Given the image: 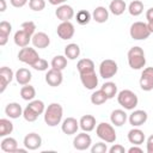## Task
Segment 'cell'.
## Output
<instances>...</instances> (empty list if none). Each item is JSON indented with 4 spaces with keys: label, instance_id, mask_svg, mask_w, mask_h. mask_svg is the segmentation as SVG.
Listing matches in <instances>:
<instances>
[{
    "label": "cell",
    "instance_id": "28",
    "mask_svg": "<svg viewBox=\"0 0 153 153\" xmlns=\"http://www.w3.org/2000/svg\"><path fill=\"white\" fill-rule=\"evenodd\" d=\"M80 55V47L76 43H69L65 47V56L68 60H75Z\"/></svg>",
    "mask_w": 153,
    "mask_h": 153
},
{
    "label": "cell",
    "instance_id": "7",
    "mask_svg": "<svg viewBox=\"0 0 153 153\" xmlns=\"http://www.w3.org/2000/svg\"><path fill=\"white\" fill-rule=\"evenodd\" d=\"M39 59V55L38 53L36 51L35 48H30L29 45L27 47H24L19 50L18 53V60L23 63H26L29 66H32L33 63H36Z\"/></svg>",
    "mask_w": 153,
    "mask_h": 153
},
{
    "label": "cell",
    "instance_id": "11",
    "mask_svg": "<svg viewBox=\"0 0 153 153\" xmlns=\"http://www.w3.org/2000/svg\"><path fill=\"white\" fill-rule=\"evenodd\" d=\"M63 81V75H62V71L55 69V68H50L47 74H45V82L51 86V87H57L62 84Z\"/></svg>",
    "mask_w": 153,
    "mask_h": 153
},
{
    "label": "cell",
    "instance_id": "24",
    "mask_svg": "<svg viewBox=\"0 0 153 153\" xmlns=\"http://www.w3.org/2000/svg\"><path fill=\"white\" fill-rule=\"evenodd\" d=\"M76 68L79 74H84V73H90V72H94V62L91 59H81L78 61L76 63Z\"/></svg>",
    "mask_w": 153,
    "mask_h": 153
},
{
    "label": "cell",
    "instance_id": "31",
    "mask_svg": "<svg viewBox=\"0 0 153 153\" xmlns=\"http://www.w3.org/2000/svg\"><path fill=\"white\" fill-rule=\"evenodd\" d=\"M106 100H108V97H106V94L104 93V91H103L102 88L94 91V92L91 94V103H92L93 105H102V104H104Z\"/></svg>",
    "mask_w": 153,
    "mask_h": 153
},
{
    "label": "cell",
    "instance_id": "13",
    "mask_svg": "<svg viewBox=\"0 0 153 153\" xmlns=\"http://www.w3.org/2000/svg\"><path fill=\"white\" fill-rule=\"evenodd\" d=\"M55 16L61 22H69L74 17V10L72 6H69L67 4H62L55 11Z\"/></svg>",
    "mask_w": 153,
    "mask_h": 153
},
{
    "label": "cell",
    "instance_id": "42",
    "mask_svg": "<svg viewBox=\"0 0 153 153\" xmlns=\"http://www.w3.org/2000/svg\"><path fill=\"white\" fill-rule=\"evenodd\" d=\"M108 151H109L108 149V146L104 142H97V143H94L91 147V152L92 153H105Z\"/></svg>",
    "mask_w": 153,
    "mask_h": 153
},
{
    "label": "cell",
    "instance_id": "10",
    "mask_svg": "<svg viewBox=\"0 0 153 153\" xmlns=\"http://www.w3.org/2000/svg\"><path fill=\"white\" fill-rule=\"evenodd\" d=\"M56 32L61 39H71L74 36L75 29H74V25L71 23V20L69 22H61L56 29Z\"/></svg>",
    "mask_w": 153,
    "mask_h": 153
},
{
    "label": "cell",
    "instance_id": "4",
    "mask_svg": "<svg viewBox=\"0 0 153 153\" xmlns=\"http://www.w3.org/2000/svg\"><path fill=\"white\" fill-rule=\"evenodd\" d=\"M96 133L97 136L99 139H102L103 141L108 142V143H112L116 141V131L115 128L112 127V124H109L106 122H102L97 126L96 128Z\"/></svg>",
    "mask_w": 153,
    "mask_h": 153
},
{
    "label": "cell",
    "instance_id": "23",
    "mask_svg": "<svg viewBox=\"0 0 153 153\" xmlns=\"http://www.w3.org/2000/svg\"><path fill=\"white\" fill-rule=\"evenodd\" d=\"M79 126L82 129V131H92L96 128V118L92 115H84L79 121Z\"/></svg>",
    "mask_w": 153,
    "mask_h": 153
},
{
    "label": "cell",
    "instance_id": "19",
    "mask_svg": "<svg viewBox=\"0 0 153 153\" xmlns=\"http://www.w3.org/2000/svg\"><path fill=\"white\" fill-rule=\"evenodd\" d=\"M146 136L143 134V131L139 128H133L128 131V141L131 143V145H142L143 141H145Z\"/></svg>",
    "mask_w": 153,
    "mask_h": 153
},
{
    "label": "cell",
    "instance_id": "30",
    "mask_svg": "<svg viewBox=\"0 0 153 153\" xmlns=\"http://www.w3.org/2000/svg\"><path fill=\"white\" fill-rule=\"evenodd\" d=\"M67 57L63 56V55H56L53 57L50 65H51V68H55V69H59V71H63L66 67H67Z\"/></svg>",
    "mask_w": 153,
    "mask_h": 153
},
{
    "label": "cell",
    "instance_id": "33",
    "mask_svg": "<svg viewBox=\"0 0 153 153\" xmlns=\"http://www.w3.org/2000/svg\"><path fill=\"white\" fill-rule=\"evenodd\" d=\"M36 96V90L33 86L31 85H23V87L20 88V97L24 100H32Z\"/></svg>",
    "mask_w": 153,
    "mask_h": 153
},
{
    "label": "cell",
    "instance_id": "22",
    "mask_svg": "<svg viewBox=\"0 0 153 153\" xmlns=\"http://www.w3.org/2000/svg\"><path fill=\"white\" fill-rule=\"evenodd\" d=\"M5 114L10 117V118H19L20 116H23V109L20 106V104L16 103V102H12V103H8L5 108Z\"/></svg>",
    "mask_w": 153,
    "mask_h": 153
},
{
    "label": "cell",
    "instance_id": "9",
    "mask_svg": "<svg viewBox=\"0 0 153 153\" xmlns=\"http://www.w3.org/2000/svg\"><path fill=\"white\" fill-rule=\"evenodd\" d=\"M91 143H92V139L88 134H86V131H82V133L78 134L73 140V146L78 151L88 149L91 147Z\"/></svg>",
    "mask_w": 153,
    "mask_h": 153
},
{
    "label": "cell",
    "instance_id": "5",
    "mask_svg": "<svg viewBox=\"0 0 153 153\" xmlns=\"http://www.w3.org/2000/svg\"><path fill=\"white\" fill-rule=\"evenodd\" d=\"M129 33H130V37L133 39H136V41H142V39H146L149 37L151 35V31L147 26V23H143V22H135L130 25V29H129Z\"/></svg>",
    "mask_w": 153,
    "mask_h": 153
},
{
    "label": "cell",
    "instance_id": "50",
    "mask_svg": "<svg viewBox=\"0 0 153 153\" xmlns=\"http://www.w3.org/2000/svg\"><path fill=\"white\" fill-rule=\"evenodd\" d=\"M0 12H5L6 11V1L5 0H0Z\"/></svg>",
    "mask_w": 153,
    "mask_h": 153
},
{
    "label": "cell",
    "instance_id": "15",
    "mask_svg": "<svg viewBox=\"0 0 153 153\" xmlns=\"http://www.w3.org/2000/svg\"><path fill=\"white\" fill-rule=\"evenodd\" d=\"M80 80H81L82 86L87 90H94L98 86V76H97L96 72L80 74Z\"/></svg>",
    "mask_w": 153,
    "mask_h": 153
},
{
    "label": "cell",
    "instance_id": "45",
    "mask_svg": "<svg viewBox=\"0 0 153 153\" xmlns=\"http://www.w3.org/2000/svg\"><path fill=\"white\" fill-rule=\"evenodd\" d=\"M11 5L16 8H20V7H24L27 2V0H10Z\"/></svg>",
    "mask_w": 153,
    "mask_h": 153
},
{
    "label": "cell",
    "instance_id": "14",
    "mask_svg": "<svg viewBox=\"0 0 153 153\" xmlns=\"http://www.w3.org/2000/svg\"><path fill=\"white\" fill-rule=\"evenodd\" d=\"M147 118H148V115L145 110H134L129 115L128 121L133 127H140L146 123Z\"/></svg>",
    "mask_w": 153,
    "mask_h": 153
},
{
    "label": "cell",
    "instance_id": "48",
    "mask_svg": "<svg viewBox=\"0 0 153 153\" xmlns=\"http://www.w3.org/2000/svg\"><path fill=\"white\" fill-rule=\"evenodd\" d=\"M67 0H48V2L50 4V5H54V6H60V5H62V4H65Z\"/></svg>",
    "mask_w": 153,
    "mask_h": 153
},
{
    "label": "cell",
    "instance_id": "34",
    "mask_svg": "<svg viewBox=\"0 0 153 153\" xmlns=\"http://www.w3.org/2000/svg\"><path fill=\"white\" fill-rule=\"evenodd\" d=\"M128 12L134 16V17H137L140 16L142 12H143V4L140 1V0H134L129 4L128 6Z\"/></svg>",
    "mask_w": 153,
    "mask_h": 153
},
{
    "label": "cell",
    "instance_id": "17",
    "mask_svg": "<svg viewBox=\"0 0 153 153\" xmlns=\"http://www.w3.org/2000/svg\"><path fill=\"white\" fill-rule=\"evenodd\" d=\"M31 42H32V44H33L35 48L44 49V48H48L49 47V44H50V37L45 32H36L32 36Z\"/></svg>",
    "mask_w": 153,
    "mask_h": 153
},
{
    "label": "cell",
    "instance_id": "44",
    "mask_svg": "<svg viewBox=\"0 0 153 153\" xmlns=\"http://www.w3.org/2000/svg\"><path fill=\"white\" fill-rule=\"evenodd\" d=\"M109 152L110 153H124L126 152V148L122 146V145H114L112 147L109 148Z\"/></svg>",
    "mask_w": 153,
    "mask_h": 153
},
{
    "label": "cell",
    "instance_id": "40",
    "mask_svg": "<svg viewBox=\"0 0 153 153\" xmlns=\"http://www.w3.org/2000/svg\"><path fill=\"white\" fill-rule=\"evenodd\" d=\"M20 29L22 30H24L25 32H27L30 36H33L36 32V25H35V23L33 22H31V20H29V22H24L23 24H22V26H20Z\"/></svg>",
    "mask_w": 153,
    "mask_h": 153
},
{
    "label": "cell",
    "instance_id": "3",
    "mask_svg": "<svg viewBox=\"0 0 153 153\" xmlns=\"http://www.w3.org/2000/svg\"><path fill=\"white\" fill-rule=\"evenodd\" d=\"M117 102L122 108H124V110H134L139 103V99L133 91L122 90L117 94Z\"/></svg>",
    "mask_w": 153,
    "mask_h": 153
},
{
    "label": "cell",
    "instance_id": "39",
    "mask_svg": "<svg viewBox=\"0 0 153 153\" xmlns=\"http://www.w3.org/2000/svg\"><path fill=\"white\" fill-rule=\"evenodd\" d=\"M29 7L32 11L39 12L45 7V0H29Z\"/></svg>",
    "mask_w": 153,
    "mask_h": 153
},
{
    "label": "cell",
    "instance_id": "16",
    "mask_svg": "<svg viewBox=\"0 0 153 153\" xmlns=\"http://www.w3.org/2000/svg\"><path fill=\"white\" fill-rule=\"evenodd\" d=\"M79 122L76 121V118L74 117H67L66 120H63L62 124H61V129L65 134L67 135H73L76 134L78 129H79Z\"/></svg>",
    "mask_w": 153,
    "mask_h": 153
},
{
    "label": "cell",
    "instance_id": "26",
    "mask_svg": "<svg viewBox=\"0 0 153 153\" xmlns=\"http://www.w3.org/2000/svg\"><path fill=\"white\" fill-rule=\"evenodd\" d=\"M92 19L96 20L97 23H100V24L105 23L109 19V11L103 6H98L92 12Z\"/></svg>",
    "mask_w": 153,
    "mask_h": 153
},
{
    "label": "cell",
    "instance_id": "46",
    "mask_svg": "<svg viewBox=\"0 0 153 153\" xmlns=\"http://www.w3.org/2000/svg\"><path fill=\"white\" fill-rule=\"evenodd\" d=\"M146 151H147V153H153V134L147 139V142H146Z\"/></svg>",
    "mask_w": 153,
    "mask_h": 153
},
{
    "label": "cell",
    "instance_id": "2",
    "mask_svg": "<svg viewBox=\"0 0 153 153\" xmlns=\"http://www.w3.org/2000/svg\"><path fill=\"white\" fill-rule=\"evenodd\" d=\"M127 57H128V63H129V67L131 69H141L145 67L146 65V55H145V51L141 47H133L128 50V54H127Z\"/></svg>",
    "mask_w": 153,
    "mask_h": 153
},
{
    "label": "cell",
    "instance_id": "8",
    "mask_svg": "<svg viewBox=\"0 0 153 153\" xmlns=\"http://www.w3.org/2000/svg\"><path fill=\"white\" fill-rule=\"evenodd\" d=\"M140 87L147 92L153 90V67L143 68L140 76Z\"/></svg>",
    "mask_w": 153,
    "mask_h": 153
},
{
    "label": "cell",
    "instance_id": "38",
    "mask_svg": "<svg viewBox=\"0 0 153 153\" xmlns=\"http://www.w3.org/2000/svg\"><path fill=\"white\" fill-rule=\"evenodd\" d=\"M0 76H1V78H4V79L10 84V82L13 80L14 74H13V71H12L10 67L4 66V67H1V68H0Z\"/></svg>",
    "mask_w": 153,
    "mask_h": 153
},
{
    "label": "cell",
    "instance_id": "6",
    "mask_svg": "<svg viewBox=\"0 0 153 153\" xmlns=\"http://www.w3.org/2000/svg\"><path fill=\"white\" fill-rule=\"evenodd\" d=\"M117 71H118V66L111 59L103 60L99 65V75L103 79H110V78L115 76Z\"/></svg>",
    "mask_w": 153,
    "mask_h": 153
},
{
    "label": "cell",
    "instance_id": "47",
    "mask_svg": "<svg viewBox=\"0 0 153 153\" xmlns=\"http://www.w3.org/2000/svg\"><path fill=\"white\" fill-rule=\"evenodd\" d=\"M142 148L141 147H137V145H133L129 149H128V153H142Z\"/></svg>",
    "mask_w": 153,
    "mask_h": 153
},
{
    "label": "cell",
    "instance_id": "51",
    "mask_svg": "<svg viewBox=\"0 0 153 153\" xmlns=\"http://www.w3.org/2000/svg\"><path fill=\"white\" fill-rule=\"evenodd\" d=\"M147 26H148V29H149L151 33H153V20H148V23H147Z\"/></svg>",
    "mask_w": 153,
    "mask_h": 153
},
{
    "label": "cell",
    "instance_id": "32",
    "mask_svg": "<svg viewBox=\"0 0 153 153\" xmlns=\"http://www.w3.org/2000/svg\"><path fill=\"white\" fill-rule=\"evenodd\" d=\"M100 88L104 91V93L106 94L108 99L114 98V97L116 96V93H117V85H116L115 82H112V81H106V82H104Z\"/></svg>",
    "mask_w": 153,
    "mask_h": 153
},
{
    "label": "cell",
    "instance_id": "20",
    "mask_svg": "<svg viewBox=\"0 0 153 153\" xmlns=\"http://www.w3.org/2000/svg\"><path fill=\"white\" fill-rule=\"evenodd\" d=\"M32 39V36H30L27 32H25L24 30H18L16 33H14V37H13V41L16 43V45L20 47V48H24V47H27L29 43L31 42Z\"/></svg>",
    "mask_w": 153,
    "mask_h": 153
},
{
    "label": "cell",
    "instance_id": "29",
    "mask_svg": "<svg viewBox=\"0 0 153 153\" xmlns=\"http://www.w3.org/2000/svg\"><path fill=\"white\" fill-rule=\"evenodd\" d=\"M12 131H13V123L7 118H1L0 120V136L1 137L8 136Z\"/></svg>",
    "mask_w": 153,
    "mask_h": 153
},
{
    "label": "cell",
    "instance_id": "37",
    "mask_svg": "<svg viewBox=\"0 0 153 153\" xmlns=\"http://www.w3.org/2000/svg\"><path fill=\"white\" fill-rule=\"evenodd\" d=\"M23 117H24V120L27 121V122H35V121L38 118V115H37L31 108L26 106V108L23 110Z\"/></svg>",
    "mask_w": 153,
    "mask_h": 153
},
{
    "label": "cell",
    "instance_id": "27",
    "mask_svg": "<svg viewBox=\"0 0 153 153\" xmlns=\"http://www.w3.org/2000/svg\"><path fill=\"white\" fill-rule=\"evenodd\" d=\"M127 8L126 1L124 0H112L109 5V10L114 16H121L124 13Z\"/></svg>",
    "mask_w": 153,
    "mask_h": 153
},
{
    "label": "cell",
    "instance_id": "21",
    "mask_svg": "<svg viewBox=\"0 0 153 153\" xmlns=\"http://www.w3.org/2000/svg\"><path fill=\"white\" fill-rule=\"evenodd\" d=\"M0 147L6 153H13V152L18 151V142L14 137L5 136L0 142Z\"/></svg>",
    "mask_w": 153,
    "mask_h": 153
},
{
    "label": "cell",
    "instance_id": "36",
    "mask_svg": "<svg viewBox=\"0 0 153 153\" xmlns=\"http://www.w3.org/2000/svg\"><path fill=\"white\" fill-rule=\"evenodd\" d=\"M29 108H31L38 116L39 115H42L44 111H45V106H44V103L42 102V100H39V99H32V100H30V103H29V105H27Z\"/></svg>",
    "mask_w": 153,
    "mask_h": 153
},
{
    "label": "cell",
    "instance_id": "49",
    "mask_svg": "<svg viewBox=\"0 0 153 153\" xmlns=\"http://www.w3.org/2000/svg\"><path fill=\"white\" fill-rule=\"evenodd\" d=\"M146 19L147 20H153V7L148 8L146 12Z\"/></svg>",
    "mask_w": 153,
    "mask_h": 153
},
{
    "label": "cell",
    "instance_id": "35",
    "mask_svg": "<svg viewBox=\"0 0 153 153\" xmlns=\"http://www.w3.org/2000/svg\"><path fill=\"white\" fill-rule=\"evenodd\" d=\"M76 22L78 24L80 25H86L90 23V20L92 19V14L87 11V10H80L78 13H76Z\"/></svg>",
    "mask_w": 153,
    "mask_h": 153
},
{
    "label": "cell",
    "instance_id": "41",
    "mask_svg": "<svg viewBox=\"0 0 153 153\" xmlns=\"http://www.w3.org/2000/svg\"><path fill=\"white\" fill-rule=\"evenodd\" d=\"M31 67H32L33 69H36V71L43 72V71H47V69H48L49 63H48V61H47V60H44V59L39 57V59H38V61H37L36 63H33Z\"/></svg>",
    "mask_w": 153,
    "mask_h": 153
},
{
    "label": "cell",
    "instance_id": "12",
    "mask_svg": "<svg viewBox=\"0 0 153 153\" xmlns=\"http://www.w3.org/2000/svg\"><path fill=\"white\" fill-rule=\"evenodd\" d=\"M23 143H24L25 148H27L29 151H35V149H38L41 147L42 137L37 133H29L25 135Z\"/></svg>",
    "mask_w": 153,
    "mask_h": 153
},
{
    "label": "cell",
    "instance_id": "25",
    "mask_svg": "<svg viewBox=\"0 0 153 153\" xmlns=\"http://www.w3.org/2000/svg\"><path fill=\"white\" fill-rule=\"evenodd\" d=\"M14 76H16V80H17V82H18L19 85H27V84L31 81L32 74H31V72H30L29 69H26V68H19V69L16 72Z\"/></svg>",
    "mask_w": 153,
    "mask_h": 153
},
{
    "label": "cell",
    "instance_id": "43",
    "mask_svg": "<svg viewBox=\"0 0 153 153\" xmlns=\"http://www.w3.org/2000/svg\"><path fill=\"white\" fill-rule=\"evenodd\" d=\"M11 31H12V25H11V23H8V22H6V20H2V22L0 23V33H1V35H6V36H10Z\"/></svg>",
    "mask_w": 153,
    "mask_h": 153
},
{
    "label": "cell",
    "instance_id": "1",
    "mask_svg": "<svg viewBox=\"0 0 153 153\" xmlns=\"http://www.w3.org/2000/svg\"><path fill=\"white\" fill-rule=\"evenodd\" d=\"M63 116V109L59 103H51L44 111V122L49 127H56L61 123Z\"/></svg>",
    "mask_w": 153,
    "mask_h": 153
},
{
    "label": "cell",
    "instance_id": "18",
    "mask_svg": "<svg viewBox=\"0 0 153 153\" xmlns=\"http://www.w3.org/2000/svg\"><path fill=\"white\" fill-rule=\"evenodd\" d=\"M128 120V115L122 109H116L110 115V121L115 127H122Z\"/></svg>",
    "mask_w": 153,
    "mask_h": 153
}]
</instances>
